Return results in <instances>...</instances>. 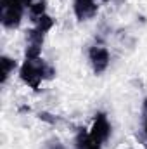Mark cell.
<instances>
[{
  "mask_svg": "<svg viewBox=\"0 0 147 149\" xmlns=\"http://www.w3.org/2000/svg\"><path fill=\"white\" fill-rule=\"evenodd\" d=\"M23 0H2L0 2V21L5 28L14 30L21 24L23 10H24Z\"/></svg>",
  "mask_w": 147,
  "mask_h": 149,
  "instance_id": "cell-1",
  "label": "cell"
},
{
  "mask_svg": "<svg viewBox=\"0 0 147 149\" xmlns=\"http://www.w3.org/2000/svg\"><path fill=\"white\" fill-rule=\"evenodd\" d=\"M43 64H45V61L38 57V59H26L24 64L21 66V71H19L21 80L24 83H28L33 90H38L42 80H45L43 78Z\"/></svg>",
  "mask_w": 147,
  "mask_h": 149,
  "instance_id": "cell-2",
  "label": "cell"
},
{
  "mask_svg": "<svg viewBox=\"0 0 147 149\" xmlns=\"http://www.w3.org/2000/svg\"><path fill=\"white\" fill-rule=\"evenodd\" d=\"M90 139L95 142V144H104L107 139H109V134H111V125L109 121H107V118H106V114L104 113H99L97 116H95V121H94V125H92V128H90Z\"/></svg>",
  "mask_w": 147,
  "mask_h": 149,
  "instance_id": "cell-3",
  "label": "cell"
},
{
  "mask_svg": "<svg viewBox=\"0 0 147 149\" xmlns=\"http://www.w3.org/2000/svg\"><path fill=\"white\" fill-rule=\"evenodd\" d=\"M88 57H90L94 71L97 74L104 73L107 70V66H109V52L104 47H92L90 52H88Z\"/></svg>",
  "mask_w": 147,
  "mask_h": 149,
  "instance_id": "cell-4",
  "label": "cell"
},
{
  "mask_svg": "<svg viewBox=\"0 0 147 149\" xmlns=\"http://www.w3.org/2000/svg\"><path fill=\"white\" fill-rule=\"evenodd\" d=\"M74 14L80 21H87L97 14V3L94 0H74Z\"/></svg>",
  "mask_w": 147,
  "mask_h": 149,
  "instance_id": "cell-5",
  "label": "cell"
},
{
  "mask_svg": "<svg viewBox=\"0 0 147 149\" xmlns=\"http://www.w3.org/2000/svg\"><path fill=\"white\" fill-rule=\"evenodd\" d=\"M0 66H2V83H5L7 78H9V74L12 73L14 68H16V61H12L7 56H2L0 57Z\"/></svg>",
  "mask_w": 147,
  "mask_h": 149,
  "instance_id": "cell-6",
  "label": "cell"
},
{
  "mask_svg": "<svg viewBox=\"0 0 147 149\" xmlns=\"http://www.w3.org/2000/svg\"><path fill=\"white\" fill-rule=\"evenodd\" d=\"M43 14H45V0H38V2H33L30 5V16L33 21H37Z\"/></svg>",
  "mask_w": 147,
  "mask_h": 149,
  "instance_id": "cell-7",
  "label": "cell"
},
{
  "mask_svg": "<svg viewBox=\"0 0 147 149\" xmlns=\"http://www.w3.org/2000/svg\"><path fill=\"white\" fill-rule=\"evenodd\" d=\"M52 26H54V19H52L50 16H47V14H43L42 17H38L37 19V30H40L42 33L50 31Z\"/></svg>",
  "mask_w": 147,
  "mask_h": 149,
  "instance_id": "cell-8",
  "label": "cell"
},
{
  "mask_svg": "<svg viewBox=\"0 0 147 149\" xmlns=\"http://www.w3.org/2000/svg\"><path fill=\"white\" fill-rule=\"evenodd\" d=\"M144 113H146V118H144V132H146V139H147V99H146V106H144Z\"/></svg>",
  "mask_w": 147,
  "mask_h": 149,
  "instance_id": "cell-9",
  "label": "cell"
},
{
  "mask_svg": "<svg viewBox=\"0 0 147 149\" xmlns=\"http://www.w3.org/2000/svg\"><path fill=\"white\" fill-rule=\"evenodd\" d=\"M83 149H102L101 148V146H99V144H95V142H94V141H92V142H90V144H87V146H85V148Z\"/></svg>",
  "mask_w": 147,
  "mask_h": 149,
  "instance_id": "cell-10",
  "label": "cell"
},
{
  "mask_svg": "<svg viewBox=\"0 0 147 149\" xmlns=\"http://www.w3.org/2000/svg\"><path fill=\"white\" fill-rule=\"evenodd\" d=\"M104 2H109V0H104Z\"/></svg>",
  "mask_w": 147,
  "mask_h": 149,
  "instance_id": "cell-11",
  "label": "cell"
}]
</instances>
